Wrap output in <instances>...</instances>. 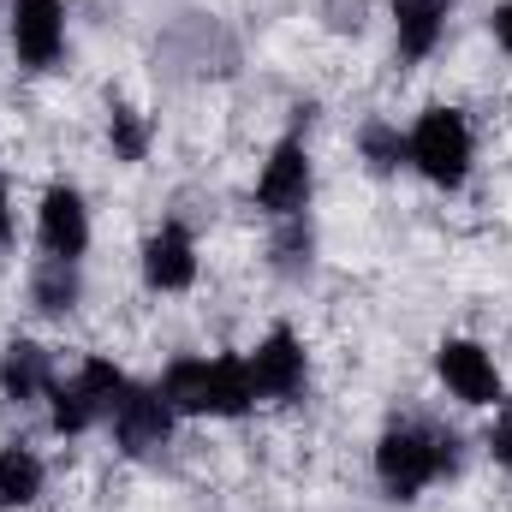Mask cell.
Here are the masks:
<instances>
[{
  "label": "cell",
  "mask_w": 512,
  "mask_h": 512,
  "mask_svg": "<svg viewBox=\"0 0 512 512\" xmlns=\"http://www.w3.org/2000/svg\"><path fill=\"white\" fill-rule=\"evenodd\" d=\"M161 393L179 417H245L256 405L251 364L245 352H221V358H173L161 370Z\"/></svg>",
  "instance_id": "6da1fadb"
},
{
  "label": "cell",
  "mask_w": 512,
  "mask_h": 512,
  "mask_svg": "<svg viewBox=\"0 0 512 512\" xmlns=\"http://www.w3.org/2000/svg\"><path fill=\"white\" fill-rule=\"evenodd\" d=\"M459 441L429 429V423H387L382 441H376V483H382L387 501H417L429 483L453 477L459 471Z\"/></svg>",
  "instance_id": "7a4b0ae2"
},
{
  "label": "cell",
  "mask_w": 512,
  "mask_h": 512,
  "mask_svg": "<svg viewBox=\"0 0 512 512\" xmlns=\"http://www.w3.org/2000/svg\"><path fill=\"white\" fill-rule=\"evenodd\" d=\"M405 149H411V173H423L435 191H465L471 179V161H477V131L459 108H423L417 126L405 131Z\"/></svg>",
  "instance_id": "3957f363"
},
{
  "label": "cell",
  "mask_w": 512,
  "mask_h": 512,
  "mask_svg": "<svg viewBox=\"0 0 512 512\" xmlns=\"http://www.w3.org/2000/svg\"><path fill=\"white\" fill-rule=\"evenodd\" d=\"M126 382L131 376L114 358H84L72 376H54V387H48V423H54V435H84V429L108 423L114 405H120V393H126Z\"/></svg>",
  "instance_id": "277c9868"
},
{
  "label": "cell",
  "mask_w": 512,
  "mask_h": 512,
  "mask_svg": "<svg viewBox=\"0 0 512 512\" xmlns=\"http://www.w3.org/2000/svg\"><path fill=\"white\" fill-rule=\"evenodd\" d=\"M108 429H114V447L126 459H155V453H167V441L179 429V411L167 405V393L155 382H126Z\"/></svg>",
  "instance_id": "5b68a950"
},
{
  "label": "cell",
  "mask_w": 512,
  "mask_h": 512,
  "mask_svg": "<svg viewBox=\"0 0 512 512\" xmlns=\"http://www.w3.org/2000/svg\"><path fill=\"white\" fill-rule=\"evenodd\" d=\"M316 197V167H310V149L304 137H280L256 173V209L268 221H298Z\"/></svg>",
  "instance_id": "8992f818"
},
{
  "label": "cell",
  "mask_w": 512,
  "mask_h": 512,
  "mask_svg": "<svg viewBox=\"0 0 512 512\" xmlns=\"http://www.w3.org/2000/svg\"><path fill=\"white\" fill-rule=\"evenodd\" d=\"M245 364H251L256 399H268V405H292V399L310 387V352H304V340H298L286 322H274V328L256 340L251 352H245Z\"/></svg>",
  "instance_id": "52a82bcc"
},
{
  "label": "cell",
  "mask_w": 512,
  "mask_h": 512,
  "mask_svg": "<svg viewBox=\"0 0 512 512\" xmlns=\"http://www.w3.org/2000/svg\"><path fill=\"white\" fill-rule=\"evenodd\" d=\"M435 376H441V387H447L459 405H483V411H495V405L507 399V382H501L495 352H489L483 340H465V334H453V340L435 346Z\"/></svg>",
  "instance_id": "ba28073f"
},
{
  "label": "cell",
  "mask_w": 512,
  "mask_h": 512,
  "mask_svg": "<svg viewBox=\"0 0 512 512\" xmlns=\"http://www.w3.org/2000/svg\"><path fill=\"white\" fill-rule=\"evenodd\" d=\"M6 36L24 72H54L66 60V0H12Z\"/></svg>",
  "instance_id": "9c48e42d"
},
{
  "label": "cell",
  "mask_w": 512,
  "mask_h": 512,
  "mask_svg": "<svg viewBox=\"0 0 512 512\" xmlns=\"http://www.w3.org/2000/svg\"><path fill=\"white\" fill-rule=\"evenodd\" d=\"M36 245H42V256L84 262V251H90V203H84L78 185L54 179L42 191V203H36Z\"/></svg>",
  "instance_id": "30bf717a"
},
{
  "label": "cell",
  "mask_w": 512,
  "mask_h": 512,
  "mask_svg": "<svg viewBox=\"0 0 512 512\" xmlns=\"http://www.w3.org/2000/svg\"><path fill=\"white\" fill-rule=\"evenodd\" d=\"M137 268H143V286H149V292H191V286H197V239H191V227L161 221V227L143 239Z\"/></svg>",
  "instance_id": "8fae6325"
},
{
  "label": "cell",
  "mask_w": 512,
  "mask_h": 512,
  "mask_svg": "<svg viewBox=\"0 0 512 512\" xmlns=\"http://www.w3.org/2000/svg\"><path fill=\"white\" fill-rule=\"evenodd\" d=\"M447 12H453V0H393V48L405 66H417L441 48Z\"/></svg>",
  "instance_id": "7c38bea8"
},
{
  "label": "cell",
  "mask_w": 512,
  "mask_h": 512,
  "mask_svg": "<svg viewBox=\"0 0 512 512\" xmlns=\"http://www.w3.org/2000/svg\"><path fill=\"white\" fill-rule=\"evenodd\" d=\"M48 387H54V358H48V346H36V340H6V352H0V393L12 399V405H36V399H48Z\"/></svg>",
  "instance_id": "4fadbf2b"
},
{
  "label": "cell",
  "mask_w": 512,
  "mask_h": 512,
  "mask_svg": "<svg viewBox=\"0 0 512 512\" xmlns=\"http://www.w3.org/2000/svg\"><path fill=\"white\" fill-rule=\"evenodd\" d=\"M30 304H36L42 316H72V310L84 304V268L66 262V256H42V262L30 268Z\"/></svg>",
  "instance_id": "5bb4252c"
},
{
  "label": "cell",
  "mask_w": 512,
  "mask_h": 512,
  "mask_svg": "<svg viewBox=\"0 0 512 512\" xmlns=\"http://www.w3.org/2000/svg\"><path fill=\"white\" fill-rule=\"evenodd\" d=\"M42 489H48V465H42V453L24 447V441H6V447H0V512L36 507Z\"/></svg>",
  "instance_id": "9a60e30c"
},
{
  "label": "cell",
  "mask_w": 512,
  "mask_h": 512,
  "mask_svg": "<svg viewBox=\"0 0 512 512\" xmlns=\"http://www.w3.org/2000/svg\"><path fill=\"white\" fill-rule=\"evenodd\" d=\"M149 143H155V120L131 102H108V149L120 167H137L149 161Z\"/></svg>",
  "instance_id": "2e32d148"
},
{
  "label": "cell",
  "mask_w": 512,
  "mask_h": 512,
  "mask_svg": "<svg viewBox=\"0 0 512 512\" xmlns=\"http://www.w3.org/2000/svg\"><path fill=\"white\" fill-rule=\"evenodd\" d=\"M358 155H364V167H370L376 179H393L399 167H411L405 131L393 126V120H364V126H358Z\"/></svg>",
  "instance_id": "e0dca14e"
},
{
  "label": "cell",
  "mask_w": 512,
  "mask_h": 512,
  "mask_svg": "<svg viewBox=\"0 0 512 512\" xmlns=\"http://www.w3.org/2000/svg\"><path fill=\"white\" fill-rule=\"evenodd\" d=\"M280 233H274V268L286 274V280H298V274H310V251H316V239H310V221L298 215V221H274Z\"/></svg>",
  "instance_id": "ac0fdd59"
},
{
  "label": "cell",
  "mask_w": 512,
  "mask_h": 512,
  "mask_svg": "<svg viewBox=\"0 0 512 512\" xmlns=\"http://www.w3.org/2000/svg\"><path fill=\"white\" fill-rule=\"evenodd\" d=\"M483 453H489V459L512 477V399L495 405V423H489V435H483Z\"/></svg>",
  "instance_id": "d6986e66"
},
{
  "label": "cell",
  "mask_w": 512,
  "mask_h": 512,
  "mask_svg": "<svg viewBox=\"0 0 512 512\" xmlns=\"http://www.w3.org/2000/svg\"><path fill=\"white\" fill-rule=\"evenodd\" d=\"M12 239H18V215H12V185H6V173H0V262L12 251Z\"/></svg>",
  "instance_id": "ffe728a7"
},
{
  "label": "cell",
  "mask_w": 512,
  "mask_h": 512,
  "mask_svg": "<svg viewBox=\"0 0 512 512\" xmlns=\"http://www.w3.org/2000/svg\"><path fill=\"white\" fill-rule=\"evenodd\" d=\"M489 30H495V42H501V54L512 60V0L495 6V18H489Z\"/></svg>",
  "instance_id": "44dd1931"
}]
</instances>
